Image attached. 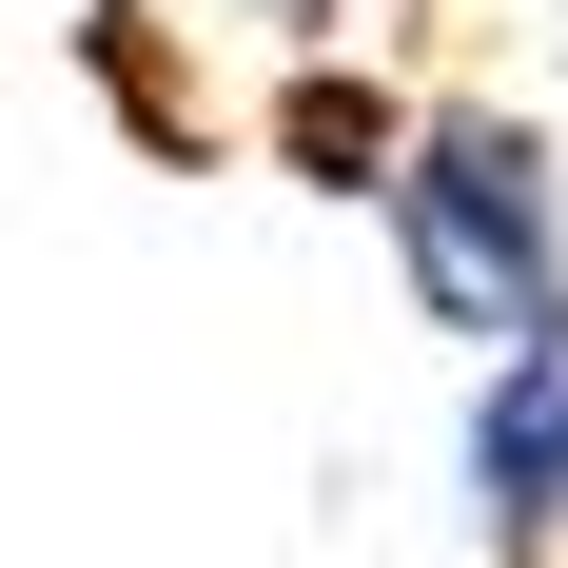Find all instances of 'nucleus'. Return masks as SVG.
<instances>
[{
  "label": "nucleus",
  "instance_id": "obj_1",
  "mask_svg": "<svg viewBox=\"0 0 568 568\" xmlns=\"http://www.w3.org/2000/svg\"><path fill=\"white\" fill-rule=\"evenodd\" d=\"M373 216H393V275L412 314L470 353V373H510V353H568V176H549V118L510 99H432L373 176Z\"/></svg>",
  "mask_w": 568,
  "mask_h": 568
},
{
  "label": "nucleus",
  "instance_id": "obj_2",
  "mask_svg": "<svg viewBox=\"0 0 568 568\" xmlns=\"http://www.w3.org/2000/svg\"><path fill=\"white\" fill-rule=\"evenodd\" d=\"M470 529L490 568H568V353H510L470 393Z\"/></svg>",
  "mask_w": 568,
  "mask_h": 568
}]
</instances>
